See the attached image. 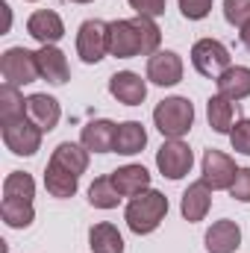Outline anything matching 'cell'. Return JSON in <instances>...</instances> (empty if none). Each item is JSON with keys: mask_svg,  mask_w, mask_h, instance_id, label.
I'll list each match as a JSON object with an SVG mask.
<instances>
[{"mask_svg": "<svg viewBox=\"0 0 250 253\" xmlns=\"http://www.w3.org/2000/svg\"><path fill=\"white\" fill-rule=\"evenodd\" d=\"M236 174H239V168H236V162L227 153H221L215 147H209L203 153V183L212 191L230 189L233 180H236Z\"/></svg>", "mask_w": 250, "mask_h": 253, "instance_id": "cell-9", "label": "cell"}, {"mask_svg": "<svg viewBox=\"0 0 250 253\" xmlns=\"http://www.w3.org/2000/svg\"><path fill=\"white\" fill-rule=\"evenodd\" d=\"M27 115V100L18 91V85H3L0 88V124L18 121Z\"/></svg>", "mask_w": 250, "mask_h": 253, "instance_id": "cell-26", "label": "cell"}, {"mask_svg": "<svg viewBox=\"0 0 250 253\" xmlns=\"http://www.w3.org/2000/svg\"><path fill=\"white\" fill-rule=\"evenodd\" d=\"M36 59H39V74L42 80L53 83V85H65L68 77H71V68H68V59L65 53L56 47V44H42L36 50Z\"/></svg>", "mask_w": 250, "mask_h": 253, "instance_id": "cell-13", "label": "cell"}, {"mask_svg": "<svg viewBox=\"0 0 250 253\" xmlns=\"http://www.w3.org/2000/svg\"><path fill=\"white\" fill-rule=\"evenodd\" d=\"M115 129L118 124L106 121V118H97V121H88L80 132V141L88 153H112L115 150Z\"/></svg>", "mask_w": 250, "mask_h": 253, "instance_id": "cell-15", "label": "cell"}, {"mask_svg": "<svg viewBox=\"0 0 250 253\" xmlns=\"http://www.w3.org/2000/svg\"><path fill=\"white\" fill-rule=\"evenodd\" d=\"M206 118H209V126H212L215 132H221V135L233 132V126H236V106H233V100H227V97H221V94L209 97V103H206Z\"/></svg>", "mask_w": 250, "mask_h": 253, "instance_id": "cell-23", "label": "cell"}, {"mask_svg": "<svg viewBox=\"0 0 250 253\" xmlns=\"http://www.w3.org/2000/svg\"><path fill=\"white\" fill-rule=\"evenodd\" d=\"M88 248L91 253H124V236L118 233L115 224L100 221L88 230Z\"/></svg>", "mask_w": 250, "mask_h": 253, "instance_id": "cell-21", "label": "cell"}, {"mask_svg": "<svg viewBox=\"0 0 250 253\" xmlns=\"http://www.w3.org/2000/svg\"><path fill=\"white\" fill-rule=\"evenodd\" d=\"M239 39H242V44H245V50H250V21L245 27H239Z\"/></svg>", "mask_w": 250, "mask_h": 253, "instance_id": "cell-34", "label": "cell"}, {"mask_svg": "<svg viewBox=\"0 0 250 253\" xmlns=\"http://www.w3.org/2000/svg\"><path fill=\"white\" fill-rule=\"evenodd\" d=\"M71 3H91V0H71Z\"/></svg>", "mask_w": 250, "mask_h": 253, "instance_id": "cell-35", "label": "cell"}, {"mask_svg": "<svg viewBox=\"0 0 250 253\" xmlns=\"http://www.w3.org/2000/svg\"><path fill=\"white\" fill-rule=\"evenodd\" d=\"M27 118L39 126L42 132L56 129L59 118H62L59 100H56V97H50V94H30V97H27Z\"/></svg>", "mask_w": 250, "mask_h": 253, "instance_id": "cell-12", "label": "cell"}, {"mask_svg": "<svg viewBox=\"0 0 250 253\" xmlns=\"http://www.w3.org/2000/svg\"><path fill=\"white\" fill-rule=\"evenodd\" d=\"M27 33H30L39 44H56L65 36V24L56 12L39 9V12H33L30 21H27Z\"/></svg>", "mask_w": 250, "mask_h": 253, "instance_id": "cell-14", "label": "cell"}, {"mask_svg": "<svg viewBox=\"0 0 250 253\" xmlns=\"http://www.w3.org/2000/svg\"><path fill=\"white\" fill-rule=\"evenodd\" d=\"M168 215V197L156 189H147L135 197H129L124 209V218H126V227L135 233V236H147L153 233Z\"/></svg>", "mask_w": 250, "mask_h": 253, "instance_id": "cell-2", "label": "cell"}, {"mask_svg": "<svg viewBox=\"0 0 250 253\" xmlns=\"http://www.w3.org/2000/svg\"><path fill=\"white\" fill-rule=\"evenodd\" d=\"M191 65L200 77H221L230 68V50L218 39H200L191 47Z\"/></svg>", "mask_w": 250, "mask_h": 253, "instance_id": "cell-6", "label": "cell"}, {"mask_svg": "<svg viewBox=\"0 0 250 253\" xmlns=\"http://www.w3.org/2000/svg\"><path fill=\"white\" fill-rule=\"evenodd\" d=\"M224 18L233 27H245L250 21V0H224Z\"/></svg>", "mask_w": 250, "mask_h": 253, "instance_id": "cell-29", "label": "cell"}, {"mask_svg": "<svg viewBox=\"0 0 250 253\" xmlns=\"http://www.w3.org/2000/svg\"><path fill=\"white\" fill-rule=\"evenodd\" d=\"M30 3H36V0H30Z\"/></svg>", "mask_w": 250, "mask_h": 253, "instance_id": "cell-36", "label": "cell"}, {"mask_svg": "<svg viewBox=\"0 0 250 253\" xmlns=\"http://www.w3.org/2000/svg\"><path fill=\"white\" fill-rule=\"evenodd\" d=\"M239 248H242V230L236 221L224 218L206 230V251L209 253H236Z\"/></svg>", "mask_w": 250, "mask_h": 253, "instance_id": "cell-16", "label": "cell"}, {"mask_svg": "<svg viewBox=\"0 0 250 253\" xmlns=\"http://www.w3.org/2000/svg\"><path fill=\"white\" fill-rule=\"evenodd\" d=\"M36 197V183L24 171H12L3 180V203H33Z\"/></svg>", "mask_w": 250, "mask_h": 253, "instance_id": "cell-24", "label": "cell"}, {"mask_svg": "<svg viewBox=\"0 0 250 253\" xmlns=\"http://www.w3.org/2000/svg\"><path fill=\"white\" fill-rule=\"evenodd\" d=\"M129 9H135V15L144 18H159L165 15V0H129Z\"/></svg>", "mask_w": 250, "mask_h": 253, "instance_id": "cell-33", "label": "cell"}, {"mask_svg": "<svg viewBox=\"0 0 250 253\" xmlns=\"http://www.w3.org/2000/svg\"><path fill=\"white\" fill-rule=\"evenodd\" d=\"M50 159L59 162L62 168H68V171H74L77 177L85 174V168H88V150H85L83 144H74V141H62V144H56V150H53Z\"/></svg>", "mask_w": 250, "mask_h": 253, "instance_id": "cell-25", "label": "cell"}, {"mask_svg": "<svg viewBox=\"0 0 250 253\" xmlns=\"http://www.w3.org/2000/svg\"><path fill=\"white\" fill-rule=\"evenodd\" d=\"M147 80L153 85H177L183 80V59L174 50H156L147 59Z\"/></svg>", "mask_w": 250, "mask_h": 253, "instance_id": "cell-10", "label": "cell"}, {"mask_svg": "<svg viewBox=\"0 0 250 253\" xmlns=\"http://www.w3.org/2000/svg\"><path fill=\"white\" fill-rule=\"evenodd\" d=\"M77 53L85 65H97L109 53V24L100 18L83 21L77 33Z\"/></svg>", "mask_w": 250, "mask_h": 253, "instance_id": "cell-4", "label": "cell"}, {"mask_svg": "<svg viewBox=\"0 0 250 253\" xmlns=\"http://www.w3.org/2000/svg\"><path fill=\"white\" fill-rule=\"evenodd\" d=\"M3 126V144L15 153V156H33L42 147V129L33 124L27 115L18 121H9Z\"/></svg>", "mask_w": 250, "mask_h": 253, "instance_id": "cell-8", "label": "cell"}, {"mask_svg": "<svg viewBox=\"0 0 250 253\" xmlns=\"http://www.w3.org/2000/svg\"><path fill=\"white\" fill-rule=\"evenodd\" d=\"M194 165V153L186 141L180 138H168L159 150H156V168L162 171V177L168 180H183Z\"/></svg>", "mask_w": 250, "mask_h": 253, "instance_id": "cell-7", "label": "cell"}, {"mask_svg": "<svg viewBox=\"0 0 250 253\" xmlns=\"http://www.w3.org/2000/svg\"><path fill=\"white\" fill-rule=\"evenodd\" d=\"M144 144H147V129L138 124V121H124V124H118V129H115V153H121V156H135V153L144 150Z\"/></svg>", "mask_w": 250, "mask_h": 253, "instance_id": "cell-22", "label": "cell"}, {"mask_svg": "<svg viewBox=\"0 0 250 253\" xmlns=\"http://www.w3.org/2000/svg\"><path fill=\"white\" fill-rule=\"evenodd\" d=\"M230 141H233V150H236V153H245V156H250V118H242L239 124L233 126Z\"/></svg>", "mask_w": 250, "mask_h": 253, "instance_id": "cell-30", "label": "cell"}, {"mask_svg": "<svg viewBox=\"0 0 250 253\" xmlns=\"http://www.w3.org/2000/svg\"><path fill=\"white\" fill-rule=\"evenodd\" d=\"M88 203L94 209H115L121 203V194L112 186V177H97L91 186H88Z\"/></svg>", "mask_w": 250, "mask_h": 253, "instance_id": "cell-27", "label": "cell"}, {"mask_svg": "<svg viewBox=\"0 0 250 253\" xmlns=\"http://www.w3.org/2000/svg\"><path fill=\"white\" fill-rule=\"evenodd\" d=\"M209 206H212V189H209L203 180H197V183H191L186 189V194H183L180 212H183L186 221L197 224V221H203V218L209 215Z\"/></svg>", "mask_w": 250, "mask_h": 253, "instance_id": "cell-18", "label": "cell"}, {"mask_svg": "<svg viewBox=\"0 0 250 253\" xmlns=\"http://www.w3.org/2000/svg\"><path fill=\"white\" fill-rule=\"evenodd\" d=\"M0 215H3V224H6V227L24 230V227L33 224L36 209H33V203H3V206H0Z\"/></svg>", "mask_w": 250, "mask_h": 253, "instance_id": "cell-28", "label": "cell"}, {"mask_svg": "<svg viewBox=\"0 0 250 253\" xmlns=\"http://www.w3.org/2000/svg\"><path fill=\"white\" fill-rule=\"evenodd\" d=\"M215 85H218V94L227 97V100H245L250 97V68L245 65H230L221 77H215Z\"/></svg>", "mask_w": 250, "mask_h": 253, "instance_id": "cell-17", "label": "cell"}, {"mask_svg": "<svg viewBox=\"0 0 250 253\" xmlns=\"http://www.w3.org/2000/svg\"><path fill=\"white\" fill-rule=\"evenodd\" d=\"M230 194L239 200V203H250V168H239L233 186H230Z\"/></svg>", "mask_w": 250, "mask_h": 253, "instance_id": "cell-32", "label": "cell"}, {"mask_svg": "<svg viewBox=\"0 0 250 253\" xmlns=\"http://www.w3.org/2000/svg\"><path fill=\"white\" fill-rule=\"evenodd\" d=\"M0 74H3L6 85H27V83H36L42 77L36 53L27 50V47H9V50H3V56H0Z\"/></svg>", "mask_w": 250, "mask_h": 253, "instance_id": "cell-5", "label": "cell"}, {"mask_svg": "<svg viewBox=\"0 0 250 253\" xmlns=\"http://www.w3.org/2000/svg\"><path fill=\"white\" fill-rule=\"evenodd\" d=\"M180 12L188 21H203L212 12V0H180Z\"/></svg>", "mask_w": 250, "mask_h": 253, "instance_id": "cell-31", "label": "cell"}, {"mask_svg": "<svg viewBox=\"0 0 250 253\" xmlns=\"http://www.w3.org/2000/svg\"><path fill=\"white\" fill-rule=\"evenodd\" d=\"M109 177H112V186L118 189L121 197H135V194L150 189V174L144 165H124V168L112 171Z\"/></svg>", "mask_w": 250, "mask_h": 253, "instance_id": "cell-19", "label": "cell"}, {"mask_svg": "<svg viewBox=\"0 0 250 253\" xmlns=\"http://www.w3.org/2000/svg\"><path fill=\"white\" fill-rule=\"evenodd\" d=\"M159 44H162V30L156 27L153 18L135 15V18L109 24V53L118 59L153 56L159 50Z\"/></svg>", "mask_w": 250, "mask_h": 253, "instance_id": "cell-1", "label": "cell"}, {"mask_svg": "<svg viewBox=\"0 0 250 253\" xmlns=\"http://www.w3.org/2000/svg\"><path fill=\"white\" fill-rule=\"evenodd\" d=\"M153 124L165 138H183L194 124V106L188 97H165L153 109Z\"/></svg>", "mask_w": 250, "mask_h": 253, "instance_id": "cell-3", "label": "cell"}, {"mask_svg": "<svg viewBox=\"0 0 250 253\" xmlns=\"http://www.w3.org/2000/svg\"><path fill=\"white\" fill-rule=\"evenodd\" d=\"M109 94L124 106H141L147 97V83L135 71H118L109 77Z\"/></svg>", "mask_w": 250, "mask_h": 253, "instance_id": "cell-11", "label": "cell"}, {"mask_svg": "<svg viewBox=\"0 0 250 253\" xmlns=\"http://www.w3.org/2000/svg\"><path fill=\"white\" fill-rule=\"evenodd\" d=\"M44 189L50 191L53 197H59V200H65V197H74L77 194V189H80V177L74 174V171H68V168H62L59 162H47V171H44Z\"/></svg>", "mask_w": 250, "mask_h": 253, "instance_id": "cell-20", "label": "cell"}]
</instances>
